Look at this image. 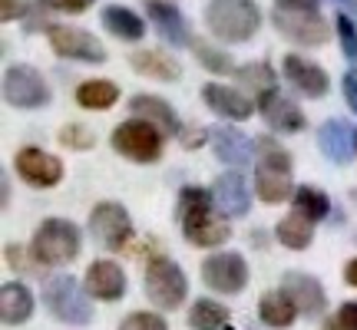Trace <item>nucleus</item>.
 Segmentation results:
<instances>
[{
    "mask_svg": "<svg viewBox=\"0 0 357 330\" xmlns=\"http://www.w3.org/2000/svg\"><path fill=\"white\" fill-rule=\"evenodd\" d=\"M176 221L182 225V235L189 238L195 248H218L229 242L231 221L212 198V191L199 189V185H185L178 191L176 202Z\"/></svg>",
    "mask_w": 357,
    "mask_h": 330,
    "instance_id": "f257e3e1",
    "label": "nucleus"
},
{
    "mask_svg": "<svg viewBox=\"0 0 357 330\" xmlns=\"http://www.w3.org/2000/svg\"><path fill=\"white\" fill-rule=\"evenodd\" d=\"M205 26L222 43H248L261 26V10L255 0H208Z\"/></svg>",
    "mask_w": 357,
    "mask_h": 330,
    "instance_id": "f03ea898",
    "label": "nucleus"
},
{
    "mask_svg": "<svg viewBox=\"0 0 357 330\" xmlns=\"http://www.w3.org/2000/svg\"><path fill=\"white\" fill-rule=\"evenodd\" d=\"M258 149V168H255V191L258 198L268 205H278L291 195V155L284 152V146L271 139V136H261L255 142Z\"/></svg>",
    "mask_w": 357,
    "mask_h": 330,
    "instance_id": "7ed1b4c3",
    "label": "nucleus"
},
{
    "mask_svg": "<svg viewBox=\"0 0 357 330\" xmlns=\"http://www.w3.org/2000/svg\"><path fill=\"white\" fill-rule=\"evenodd\" d=\"M79 248H83L79 228L73 221H66V218H47V221L33 231V238H30V258H33L37 265H47V267L70 265L79 254Z\"/></svg>",
    "mask_w": 357,
    "mask_h": 330,
    "instance_id": "20e7f679",
    "label": "nucleus"
},
{
    "mask_svg": "<svg viewBox=\"0 0 357 330\" xmlns=\"http://www.w3.org/2000/svg\"><path fill=\"white\" fill-rule=\"evenodd\" d=\"M113 149L119 155H126L129 162L136 165H153L162 159V146H166V132L149 123V119H126V123H119L113 129Z\"/></svg>",
    "mask_w": 357,
    "mask_h": 330,
    "instance_id": "39448f33",
    "label": "nucleus"
},
{
    "mask_svg": "<svg viewBox=\"0 0 357 330\" xmlns=\"http://www.w3.org/2000/svg\"><path fill=\"white\" fill-rule=\"evenodd\" d=\"M142 288H146V297L159 311H176L189 297V278H185V271L172 258H166V254L149 258L146 274H142Z\"/></svg>",
    "mask_w": 357,
    "mask_h": 330,
    "instance_id": "423d86ee",
    "label": "nucleus"
},
{
    "mask_svg": "<svg viewBox=\"0 0 357 330\" xmlns=\"http://www.w3.org/2000/svg\"><path fill=\"white\" fill-rule=\"evenodd\" d=\"M43 304L60 324H79L83 327L93 320V304H89L86 294L79 291L77 278H70V274H56V278L47 281Z\"/></svg>",
    "mask_w": 357,
    "mask_h": 330,
    "instance_id": "0eeeda50",
    "label": "nucleus"
},
{
    "mask_svg": "<svg viewBox=\"0 0 357 330\" xmlns=\"http://www.w3.org/2000/svg\"><path fill=\"white\" fill-rule=\"evenodd\" d=\"M89 235L102 248L123 251L136 238V225H132L129 212L119 202H100V205H93V212H89Z\"/></svg>",
    "mask_w": 357,
    "mask_h": 330,
    "instance_id": "6e6552de",
    "label": "nucleus"
},
{
    "mask_svg": "<svg viewBox=\"0 0 357 330\" xmlns=\"http://www.w3.org/2000/svg\"><path fill=\"white\" fill-rule=\"evenodd\" d=\"M3 100L10 102L13 109H40L50 102V86L37 66H7L3 73Z\"/></svg>",
    "mask_w": 357,
    "mask_h": 330,
    "instance_id": "1a4fd4ad",
    "label": "nucleus"
},
{
    "mask_svg": "<svg viewBox=\"0 0 357 330\" xmlns=\"http://www.w3.org/2000/svg\"><path fill=\"white\" fill-rule=\"evenodd\" d=\"M271 20H275L281 37H288L291 43H301V47H324L331 40V24L318 10H284V7H275Z\"/></svg>",
    "mask_w": 357,
    "mask_h": 330,
    "instance_id": "9d476101",
    "label": "nucleus"
},
{
    "mask_svg": "<svg viewBox=\"0 0 357 330\" xmlns=\"http://www.w3.org/2000/svg\"><path fill=\"white\" fill-rule=\"evenodd\" d=\"M47 40L56 56L63 60H77V63H106V47L100 40L79 30V26H66V24H50L47 26Z\"/></svg>",
    "mask_w": 357,
    "mask_h": 330,
    "instance_id": "9b49d317",
    "label": "nucleus"
},
{
    "mask_svg": "<svg viewBox=\"0 0 357 330\" xmlns=\"http://www.w3.org/2000/svg\"><path fill=\"white\" fill-rule=\"evenodd\" d=\"M202 281L205 288L218 294H242L248 284V265L245 254L238 251H215L202 261Z\"/></svg>",
    "mask_w": 357,
    "mask_h": 330,
    "instance_id": "f8f14e48",
    "label": "nucleus"
},
{
    "mask_svg": "<svg viewBox=\"0 0 357 330\" xmlns=\"http://www.w3.org/2000/svg\"><path fill=\"white\" fill-rule=\"evenodd\" d=\"M13 168L33 189H53V185L63 182V162L56 155H50L47 149H37V146H24L20 152L13 155Z\"/></svg>",
    "mask_w": 357,
    "mask_h": 330,
    "instance_id": "ddd939ff",
    "label": "nucleus"
},
{
    "mask_svg": "<svg viewBox=\"0 0 357 330\" xmlns=\"http://www.w3.org/2000/svg\"><path fill=\"white\" fill-rule=\"evenodd\" d=\"M258 113L265 116V123L275 132H284V136H294V132H305L307 129V119L301 113V106H294V100H288L278 86L258 96Z\"/></svg>",
    "mask_w": 357,
    "mask_h": 330,
    "instance_id": "4468645a",
    "label": "nucleus"
},
{
    "mask_svg": "<svg viewBox=\"0 0 357 330\" xmlns=\"http://www.w3.org/2000/svg\"><path fill=\"white\" fill-rule=\"evenodd\" d=\"M281 73H284V79H288L301 96H311V100L328 96V89H331L328 73H324L318 63H311V60H305V56H298V53H288V56L281 60Z\"/></svg>",
    "mask_w": 357,
    "mask_h": 330,
    "instance_id": "2eb2a0df",
    "label": "nucleus"
},
{
    "mask_svg": "<svg viewBox=\"0 0 357 330\" xmlns=\"http://www.w3.org/2000/svg\"><path fill=\"white\" fill-rule=\"evenodd\" d=\"M83 288H86L89 297H96V301H106V304H113L119 301L123 294H126V271L109 261V258H102V261H93L86 267V278H83Z\"/></svg>",
    "mask_w": 357,
    "mask_h": 330,
    "instance_id": "dca6fc26",
    "label": "nucleus"
},
{
    "mask_svg": "<svg viewBox=\"0 0 357 330\" xmlns=\"http://www.w3.org/2000/svg\"><path fill=\"white\" fill-rule=\"evenodd\" d=\"M208 132V142H212V152H215L218 162L231 165V168H242V165L252 162V155L258 152L255 142L248 139L245 132H238V129L231 126H212L205 129Z\"/></svg>",
    "mask_w": 357,
    "mask_h": 330,
    "instance_id": "f3484780",
    "label": "nucleus"
},
{
    "mask_svg": "<svg viewBox=\"0 0 357 330\" xmlns=\"http://www.w3.org/2000/svg\"><path fill=\"white\" fill-rule=\"evenodd\" d=\"M212 198L215 205L225 212L229 218H245L248 208H252V189L245 182L242 168H231V172H222L212 185Z\"/></svg>",
    "mask_w": 357,
    "mask_h": 330,
    "instance_id": "a211bd4d",
    "label": "nucleus"
},
{
    "mask_svg": "<svg viewBox=\"0 0 357 330\" xmlns=\"http://www.w3.org/2000/svg\"><path fill=\"white\" fill-rule=\"evenodd\" d=\"M281 291H288L298 311L307 314V317H321L324 311H328V294L321 288L318 278H311V274H301V271H288L284 278H281Z\"/></svg>",
    "mask_w": 357,
    "mask_h": 330,
    "instance_id": "6ab92c4d",
    "label": "nucleus"
},
{
    "mask_svg": "<svg viewBox=\"0 0 357 330\" xmlns=\"http://www.w3.org/2000/svg\"><path fill=\"white\" fill-rule=\"evenodd\" d=\"M318 146L334 165H351L357 155V129L347 119H328L318 129Z\"/></svg>",
    "mask_w": 357,
    "mask_h": 330,
    "instance_id": "aec40b11",
    "label": "nucleus"
},
{
    "mask_svg": "<svg viewBox=\"0 0 357 330\" xmlns=\"http://www.w3.org/2000/svg\"><path fill=\"white\" fill-rule=\"evenodd\" d=\"M202 100L212 113L229 119V123H245V119L255 116V102L248 100V96H242V93H235L231 86H222V83L202 86Z\"/></svg>",
    "mask_w": 357,
    "mask_h": 330,
    "instance_id": "412c9836",
    "label": "nucleus"
},
{
    "mask_svg": "<svg viewBox=\"0 0 357 330\" xmlns=\"http://www.w3.org/2000/svg\"><path fill=\"white\" fill-rule=\"evenodd\" d=\"M146 10H149V20L155 24V30L162 33L166 43H172V47H192L189 20L176 7V0H155V3H146Z\"/></svg>",
    "mask_w": 357,
    "mask_h": 330,
    "instance_id": "4be33fe9",
    "label": "nucleus"
},
{
    "mask_svg": "<svg viewBox=\"0 0 357 330\" xmlns=\"http://www.w3.org/2000/svg\"><path fill=\"white\" fill-rule=\"evenodd\" d=\"M129 109H132L136 116H142V119L155 123V126L162 129L166 136H178V132H182V123H178L176 109H172V106H169L162 96L139 93V96H132V100H129Z\"/></svg>",
    "mask_w": 357,
    "mask_h": 330,
    "instance_id": "5701e85b",
    "label": "nucleus"
},
{
    "mask_svg": "<svg viewBox=\"0 0 357 330\" xmlns=\"http://www.w3.org/2000/svg\"><path fill=\"white\" fill-rule=\"evenodd\" d=\"M33 314V294L26 284L20 281H7L3 291H0V317L7 327H17V324H26Z\"/></svg>",
    "mask_w": 357,
    "mask_h": 330,
    "instance_id": "b1692460",
    "label": "nucleus"
},
{
    "mask_svg": "<svg viewBox=\"0 0 357 330\" xmlns=\"http://www.w3.org/2000/svg\"><path fill=\"white\" fill-rule=\"evenodd\" d=\"M129 63H132V70H136L139 77L159 79V83H172V79L182 77L178 60H172V56L162 50H139V53L129 56Z\"/></svg>",
    "mask_w": 357,
    "mask_h": 330,
    "instance_id": "393cba45",
    "label": "nucleus"
},
{
    "mask_svg": "<svg viewBox=\"0 0 357 330\" xmlns=\"http://www.w3.org/2000/svg\"><path fill=\"white\" fill-rule=\"evenodd\" d=\"M102 26L113 33V37L126 40V43H139L146 37V20L139 13H132L129 7H119V3H109L102 7Z\"/></svg>",
    "mask_w": 357,
    "mask_h": 330,
    "instance_id": "a878e982",
    "label": "nucleus"
},
{
    "mask_svg": "<svg viewBox=\"0 0 357 330\" xmlns=\"http://www.w3.org/2000/svg\"><path fill=\"white\" fill-rule=\"evenodd\" d=\"M298 314H301V311H298V304L288 297V291H268L265 297L258 301V317L275 330L291 327L294 320H298Z\"/></svg>",
    "mask_w": 357,
    "mask_h": 330,
    "instance_id": "bb28decb",
    "label": "nucleus"
},
{
    "mask_svg": "<svg viewBox=\"0 0 357 330\" xmlns=\"http://www.w3.org/2000/svg\"><path fill=\"white\" fill-rule=\"evenodd\" d=\"M275 235H278V242L284 244V248L305 251V248H311V242H314V221L305 218L301 212H291V215H284L278 221Z\"/></svg>",
    "mask_w": 357,
    "mask_h": 330,
    "instance_id": "cd10ccee",
    "label": "nucleus"
},
{
    "mask_svg": "<svg viewBox=\"0 0 357 330\" xmlns=\"http://www.w3.org/2000/svg\"><path fill=\"white\" fill-rule=\"evenodd\" d=\"M189 327L192 330H229L231 327V311L218 304L212 297H202L189 307Z\"/></svg>",
    "mask_w": 357,
    "mask_h": 330,
    "instance_id": "c85d7f7f",
    "label": "nucleus"
},
{
    "mask_svg": "<svg viewBox=\"0 0 357 330\" xmlns=\"http://www.w3.org/2000/svg\"><path fill=\"white\" fill-rule=\"evenodd\" d=\"M116 100H119V86L109 79H86L77 86V106H83V109L106 113L116 106Z\"/></svg>",
    "mask_w": 357,
    "mask_h": 330,
    "instance_id": "c756f323",
    "label": "nucleus"
},
{
    "mask_svg": "<svg viewBox=\"0 0 357 330\" xmlns=\"http://www.w3.org/2000/svg\"><path fill=\"white\" fill-rule=\"evenodd\" d=\"M294 212H301L311 221H324L331 215V198L321 189H314V185H301L294 191Z\"/></svg>",
    "mask_w": 357,
    "mask_h": 330,
    "instance_id": "7c9ffc66",
    "label": "nucleus"
},
{
    "mask_svg": "<svg viewBox=\"0 0 357 330\" xmlns=\"http://www.w3.org/2000/svg\"><path fill=\"white\" fill-rule=\"evenodd\" d=\"M192 56H195V63L205 66L208 73H218V77L235 73V63H231L229 53L212 47V43H205V40H192Z\"/></svg>",
    "mask_w": 357,
    "mask_h": 330,
    "instance_id": "2f4dec72",
    "label": "nucleus"
},
{
    "mask_svg": "<svg viewBox=\"0 0 357 330\" xmlns=\"http://www.w3.org/2000/svg\"><path fill=\"white\" fill-rule=\"evenodd\" d=\"M235 77L242 79L245 86H252L258 89V93H268V89H275L278 86V79H275V70L268 63H245L235 70Z\"/></svg>",
    "mask_w": 357,
    "mask_h": 330,
    "instance_id": "473e14b6",
    "label": "nucleus"
},
{
    "mask_svg": "<svg viewBox=\"0 0 357 330\" xmlns=\"http://www.w3.org/2000/svg\"><path fill=\"white\" fill-rule=\"evenodd\" d=\"M334 30H337L341 53H344L351 63H357V24H354V13H337V17H334Z\"/></svg>",
    "mask_w": 357,
    "mask_h": 330,
    "instance_id": "72a5a7b5",
    "label": "nucleus"
},
{
    "mask_svg": "<svg viewBox=\"0 0 357 330\" xmlns=\"http://www.w3.org/2000/svg\"><path fill=\"white\" fill-rule=\"evenodd\" d=\"M60 146H63V149H73V152H83V149H93V146H96V136L89 132V126L70 123V126L60 129Z\"/></svg>",
    "mask_w": 357,
    "mask_h": 330,
    "instance_id": "f704fd0d",
    "label": "nucleus"
},
{
    "mask_svg": "<svg viewBox=\"0 0 357 330\" xmlns=\"http://www.w3.org/2000/svg\"><path fill=\"white\" fill-rule=\"evenodd\" d=\"M119 330H169V327H166V320L159 317V314H153V311H132L129 317H123Z\"/></svg>",
    "mask_w": 357,
    "mask_h": 330,
    "instance_id": "c9c22d12",
    "label": "nucleus"
},
{
    "mask_svg": "<svg viewBox=\"0 0 357 330\" xmlns=\"http://www.w3.org/2000/svg\"><path fill=\"white\" fill-rule=\"evenodd\" d=\"M30 10V0H0V20L10 24V20H20Z\"/></svg>",
    "mask_w": 357,
    "mask_h": 330,
    "instance_id": "e433bc0d",
    "label": "nucleus"
},
{
    "mask_svg": "<svg viewBox=\"0 0 357 330\" xmlns=\"http://www.w3.org/2000/svg\"><path fill=\"white\" fill-rule=\"evenodd\" d=\"M47 7L53 10H63V13H83L93 7V0H47Z\"/></svg>",
    "mask_w": 357,
    "mask_h": 330,
    "instance_id": "4c0bfd02",
    "label": "nucleus"
},
{
    "mask_svg": "<svg viewBox=\"0 0 357 330\" xmlns=\"http://www.w3.org/2000/svg\"><path fill=\"white\" fill-rule=\"evenodd\" d=\"M341 86H344V100H347V106L357 113V70L351 66L344 73V79H341Z\"/></svg>",
    "mask_w": 357,
    "mask_h": 330,
    "instance_id": "58836bf2",
    "label": "nucleus"
},
{
    "mask_svg": "<svg viewBox=\"0 0 357 330\" xmlns=\"http://www.w3.org/2000/svg\"><path fill=\"white\" fill-rule=\"evenodd\" d=\"M275 7H284V10H318L321 0H275Z\"/></svg>",
    "mask_w": 357,
    "mask_h": 330,
    "instance_id": "ea45409f",
    "label": "nucleus"
},
{
    "mask_svg": "<svg viewBox=\"0 0 357 330\" xmlns=\"http://www.w3.org/2000/svg\"><path fill=\"white\" fill-rule=\"evenodd\" d=\"M337 317L344 320L347 327H354V330H357V301H347V304L341 307V311H337Z\"/></svg>",
    "mask_w": 357,
    "mask_h": 330,
    "instance_id": "a19ab883",
    "label": "nucleus"
},
{
    "mask_svg": "<svg viewBox=\"0 0 357 330\" xmlns=\"http://www.w3.org/2000/svg\"><path fill=\"white\" fill-rule=\"evenodd\" d=\"M344 281L351 284V288H357V258H351L344 267Z\"/></svg>",
    "mask_w": 357,
    "mask_h": 330,
    "instance_id": "79ce46f5",
    "label": "nucleus"
},
{
    "mask_svg": "<svg viewBox=\"0 0 357 330\" xmlns=\"http://www.w3.org/2000/svg\"><path fill=\"white\" fill-rule=\"evenodd\" d=\"M321 330H354V327H347V324H344L341 317H331V320H328V324H324Z\"/></svg>",
    "mask_w": 357,
    "mask_h": 330,
    "instance_id": "37998d69",
    "label": "nucleus"
},
{
    "mask_svg": "<svg viewBox=\"0 0 357 330\" xmlns=\"http://www.w3.org/2000/svg\"><path fill=\"white\" fill-rule=\"evenodd\" d=\"M337 3H341L347 13H354V17H357V0H337Z\"/></svg>",
    "mask_w": 357,
    "mask_h": 330,
    "instance_id": "c03bdc74",
    "label": "nucleus"
},
{
    "mask_svg": "<svg viewBox=\"0 0 357 330\" xmlns=\"http://www.w3.org/2000/svg\"><path fill=\"white\" fill-rule=\"evenodd\" d=\"M142 3H155V0H142Z\"/></svg>",
    "mask_w": 357,
    "mask_h": 330,
    "instance_id": "a18cd8bd",
    "label": "nucleus"
}]
</instances>
